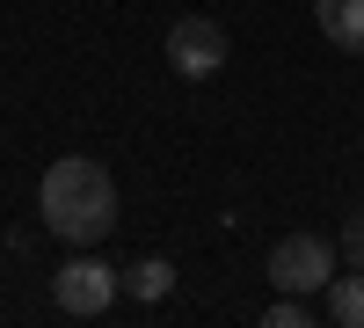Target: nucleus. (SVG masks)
<instances>
[{
    "label": "nucleus",
    "instance_id": "f03ea898",
    "mask_svg": "<svg viewBox=\"0 0 364 328\" xmlns=\"http://www.w3.org/2000/svg\"><path fill=\"white\" fill-rule=\"evenodd\" d=\"M124 292V277L109 270V263L95 255V248H80L66 270L51 277V300H58V314H73V321H95V314H109V300Z\"/></svg>",
    "mask_w": 364,
    "mask_h": 328
},
{
    "label": "nucleus",
    "instance_id": "7ed1b4c3",
    "mask_svg": "<svg viewBox=\"0 0 364 328\" xmlns=\"http://www.w3.org/2000/svg\"><path fill=\"white\" fill-rule=\"evenodd\" d=\"M328 277H336V248H328L321 233H284V241L269 248V285H277V292H306V300H321Z\"/></svg>",
    "mask_w": 364,
    "mask_h": 328
},
{
    "label": "nucleus",
    "instance_id": "423d86ee",
    "mask_svg": "<svg viewBox=\"0 0 364 328\" xmlns=\"http://www.w3.org/2000/svg\"><path fill=\"white\" fill-rule=\"evenodd\" d=\"M321 29H328V44H343V51H364V0H321Z\"/></svg>",
    "mask_w": 364,
    "mask_h": 328
},
{
    "label": "nucleus",
    "instance_id": "f257e3e1",
    "mask_svg": "<svg viewBox=\"0 0 364 328\" xmlns=\"http://www.w3.org/2000/svg\"><path fill=\"white\" fill-rule=\"evenodd\" d=\"M37 219H44L66 248L109 241V233H117V183H109V168L87 161V154L51 161L44 183H37Z\"/></svg>",
    "mask_w": 364,
    "mask_h": 328
},
{
    "label": "nucleus",
    "instance_id": "0eeeda50",
    "mask_svg": "<svg viewBox=\"0 0 364 328\" xmlns=\"http://www.w3.org/2000/svg\"><path fill=\"white\" fill-rule=\"evenodd\" d=\"M321 314L336 321V328H364V270H357V277H328Z\"/></svg>",
    "mask_w": 364,
    "mask_h": 328
},
{
    "label": "nucleus",
    "instance_id": "6e6552de",
    "mask_svg": "<svg viewBox=\"0 0 364 328\" xmlns=\"http://www.w3.org/2000/svg\"><path fill=\"white\" fill-rule=\"evenodd\" d=\"M343 255H350V270H364V212L343 219Z\"/></svg>",
    "mask_w": 364,
    "mask_h": 328
},
{
    "label": "nucleus",
    "instance_id": "20e7f679",
    "mask_svg": "<svg viewBox=\"0 0 364 328\" xmlns=\"http://www.w3.org/2000/svg\"><path fill=\"white\" fill-rule=\"evenodd\" d=\"M226 29L211 22V15H182L175 29H168V66L182 73V80H204V73H219L226 66Z\"/></svg>",
    "mask_w": 364,
    "mask_h": 328
},
{
    "label": "nucleus",
    "instance_id": "39448f33",
    "mask_svg": "<svg viewBox=\"0 0 364 328\" xmlns=\"http://www.w3.org/2000/svg\"><path fill=\"white\" fill-rule=\"evenodd\" d=\"M117 277H124V292H132L139 307H154V300L175 292V263H168V255H139L132 270H117Z\"/></svg>",
    "mask_w": 364,
    "mask_h": 328
}]
</instances>
